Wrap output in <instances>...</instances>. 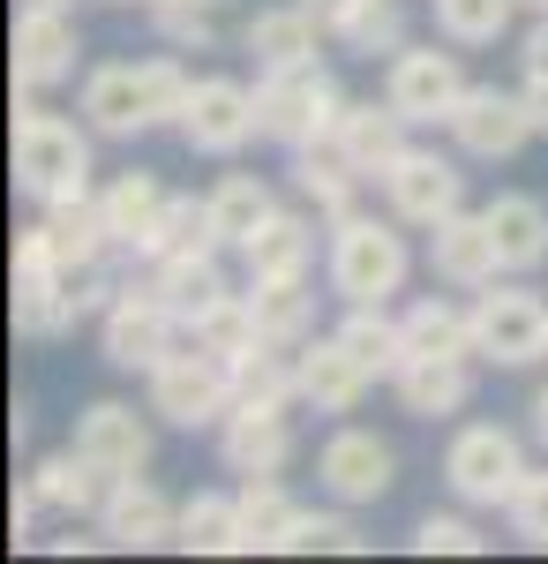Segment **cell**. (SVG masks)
I'll list each match as a JSON object with an SVG mask.
<instances>
[{"label":"cell","mask_w":548,"mask_h":564,"mask_svg":"<svg viewBox=\"0 0 548 564\" xmlns=\"http://www.w3.org/2000/svg\"><path fill=\"white\" fill-rule=\"evenodd\" d=\"M15 188L31 204H53V196H84L90 188V143L76 121L45 113L39 98L23 90L15 106Z\"/></svg>","instance_id":"cell-1"},{"label":"cell","mask_w":548,"mask_h":564,"mask_svg":"<svg viewBox=\"0 0 548 564\" xmlns=\"http://www.w3.org/2000/svg\"><path fill=\"white\" fill-rule=\"evenodd\" d=\"M255 113H263V135L271 143H316V135L338 129V113H346V90L331 84V68L324 61H300V68H263V84H255Z\"/></svg>","instance_id":"cell-2"},{"label":"cell","mask_w":548,"mask_h":564,"mask_svg":"<svg viewBox=\"0 0 548 564\" xmlns=\"http://www.w3.org/2000/svg\"><path fill=\"white\" fill-rule=\"evenodd\" d=\"M151 414L173 422V430H204V422H226L233 414V361L211 347H173L158 369H151Z\"/></svg>","instance_id":"cell-3"},{"label":"cell","mask_w":548,"mask_h":564,"mask_svg":"<svg viewBox=\"0 0 548 564\" xmlns=\"http://www.w3.org/2000/svg\"><path fill=\"white\" fill-rule=\"evenodd\" d=\"M406 286V241L369 212H346L331 226V294L338 302H391Z\"/></svg>","instance_id":"cell-4"},{"label":"cell","mask_w":548,"mask_h":564,"mask_svg":"<svg viewBox=\"0 0 548 564\" xmlns=\"http://www.w3.org/2000/svg\"><path fill=\"white\" fill-rule=\"evenodd\" d=\"M443 481L459 489V505H511V489L526 481V452H518V436L496 430V422H465L451 436V452H443Z\"/></svg>","instance_id":"cell-5"},{"label":"cell","mask_w":548,"mask_h":564,"mask_svg":"<svg viewBox=\"0 0 548 564\" xmlns=\"http://www.w3.org/2000/svg\"><path fill=\"white\" fill-rule=\"evenodd\" d=\"M473 339L496 369H526L548 354V302L526 286H481L473 302Z\"/></svg>","instance_id":"cell-6"},{"label":"cell","mask_w":548,"mask_h":564,"mask_svg":"<svg viewBox=\"0 0 548 564\" xmlns=\"http://www.w3.org/2000/svg\"><path fill=\"white\" fill-rule=\"evenodd\" d=\"M383 98H391L414 129L451 121V106L465 98L459 53H436V45H398V53H391V76H383Z\"/></svg>","instance_id":"cell-7"},{"label":"cell","mask_w":548,"mask_h":564,"mask_svg":"<svg viewBox=\"0 0 548 564\" xmlns=\"http://www.w3.org/2000/svg\"><path fill=\"white\" fill-rule=\"evenodd\" d=\"M451 143L465 159H511L526 135H534V113H526V90H496V84H465V98L451 106Z\"/></svg>","instance_id":"cell-8"},{"label":"cell","mask_w":548,"mask_h":564,"mask_svg":"<svg viewBox=\"0 0 548 564\" xmlns=\"http://www.w3.org/2000/svg\"><path fill=\"white\" fill-rule=\"evenodd\" d=\"M173 339H180V316H173L151 286H121V302L106 308V361L151 377V369L173 354Z\"/></svg>","instance_id":"cell-9"},{"label":"cell","mask_w":548,"mask_h":564,"mask_svg":"<svg viewBox=\"0 0 548 564\" xmlns=\"http://www.w3.org/2000/svg\"><path fill=\"white\" fill-rule=\"evenodd\" d=\"M316 481L331 489L338 505H376L398 481V459H391V444L376 430H331L324 452H316Z\"/></svg>","instance_id":"cell-10"},{"label":"cell","mask_w":548,"mask_h":564,"mask_svg":"<svg viewBox=\"0 0 548 564\" xmlns=\"http://www.w3.org/2000/svg\"><path fill=\"white\" fill-rule=\"evenodd\" d=\"M188 151H204V159H233L249 135H263V113H255V90L233 84V76H204L196 98H188Z\"/></svg>","instance_id":"cell-11"},{"label":"cell","mask_w":548,"mask_h":564,"mask_svg":"<svg viewBox=\"0 0 548 564\" xmlns=\"http://www.w3.org/2000/svg\"><path fill=\"white\" fill-rule=\"evenodd\" d=\"M84 31L68 8H23L15 15V90H53L76 76Z\"/></svg>","instance_id":"cell-12"},{"label":"cell","mask_w":548,"mask_h":564,"mask_svg":"<svg viewBox=\"0 0 548 564\" xmlns=\"http://www.w3.org/2000/svg\"><path fill=\"white\" fill-rule=\"evenodd\" d=\"M76 452H84L106 481H128V475L151 467V422H143L135 406H121V399H98V406L76 414Z\"/></svg>","instance_id":"cell-13"},{"label":"cell","mask_w":548,"mask_h":564,"mask_svg":"<svg viewBox=\"0 0 548 564\" xmlns=\"http://www.w3.org/2000/svg\"><path fill=\"white\" fill-rule=\"evenodd\" d=\"M428 263H436V279H451V286H496L504 279V249H496V226L489 212H451L428 226Z\"/></svg>","instance_id":"cell-14"},{"label":"cell","mask_w":548,"mask_h":564,"mask_svg":"<svg viewBox=\"0 0 548 564\" xmlns=\"http://www.w3.org/2000/svg\"><path fill=\"white\" fill-rule=\"evenodd\" d=\"M383 196H391V212L406 218V226H436V218H451L465 204V174L451 159H436V151H406L383 174Z\"/></svg>","instance_id":"cell-15"},{"label":"cell","mask_w":548,"mask_h":564,"mask_svg":"<svg viewBox=\"0 0 548 564\" xmlns=\"http://www.w3.org/2000/svg\"><path fill=\"white\" fill-rule=\"evenodd\" d=\"M173 527H180V512H173V505H166V497H158V489H151L143 475L106 481L98 534H106L113 550H158V542H173Z\"/></svg>","instance_id":"cell-16"},{"label":"cell","mask_w":548,"mask_h":564,"mask_svg":"<svg viewBox=\"0 0 548 564\" xmlns=\"http://www.w3.org/2000/svg\"><path fill=\"white\" fill-rule=\"evenodd\" d=\"M294 361H300V399H308L316 414H353V406L369 399V384H376V377L353 361V347H346L338 332H331V339H300Z\"/></svg>","instance_id":"cell-17"},{"label":"cell","mask_w":548,"mask_h":564,"mask_svg":"<svg viewBox=\"0 0 548 564\" xmlns=\"http://www.w3.org/2000/svg\"><path fill=\"white\" fill-rule=\"evenodd\" d=\"M218 452H226V467L233 475H278L286 459H294V422H286V406H233L226 414V430H218Z\"/></svg>","instance_id":"cell-18"},{"label":"cell","mask_w":548,"mask_h":564,"mask_svg":"<svg viewBox=\"0 0 548 564\" xmlns=\"http://www.w3.org/2000/svg\"><path fill=\"white\" fill-rule=\"evenodd\" d=\"M406 129H414V121H406L391 98H383V106H353V98H346V113H338L331 135L346 143L353 174H361V181H383L398 159H406V151H414V143H406Z\"/></svg>","instance_id":"cell-19"},{"label":"cell","mask_w":548,"mask_h":564,"mask_svg":"<svg viewBox=\"0 0 548 564\" xmlns=\"http://www.w3.org/2000/svg\"><path fill=\"white\" fill-rule=\"evenodd\" d=\"M84 121L98 135H143L151 129V98H143V61H106L84 76Z\"/></svg>","instance_id":"cell-20"},{"label":"cell","mask_w":548,"mask_h":564,"mask_svg":"<svg viewBox=\"0 0 548 564\" xmlns=\"http://www.w3.org/2000/svg\"><path fill=\"white\" fill-rule=\"evenodd\" d=\"M294 188L316 204L324 226H338V218L353 212L361 174H353V159H346V143H338V135H316V143H300V151H294Z\"/></svg>","instance_id":"cell-21"},{"label":"cell","mask_w":548,"mask_h":564,"mask_svg":"<svg viewBox=\"0 0 548 564\" xmlns=\"http://www.w3.org/2000/svg\"><path fill=\"white\" fill-rule=\"evenodd\" d=\"M331 39L308 8H255L249 15V31H241V45L255 53V68H300V61H316V45Z\"/></svg>","instance_id":"cell-22"},{"label":"cell","mask_w":548,"mask_h":564,"mask_svg":"<svg viewBox=\"0 0 548 564\" xmlns=\"http://www.w3.org/2000/svg\"><path fill=\"white\" fill-rule=\"evenodd\" d=\"M241 263H249V279H308V263H316V226L300 212H271L249 241H241Z\"/></svg>","instance_id":"cell-23"},{"label":"cell","mask_w":548,"mask_h":564,"mask_svg":"<svg viewBox=\"0 0 548 564\" xmlns=\"http://www.w3.org/2000/svg\"><path fill=\"white\" fill-rule=\"evenodd\" d=\"M398 406L414 414V422H443V414H459L465 399H473V369L465 361H436V354H414L398 377Z\"/></svg>","instance_id":"cell-24"},{"label":"cell","mask_w":548,"mask_h":564,"mask_svg":"<svg viewBox=\"0 0 548 564\" xmlns=\"http://www.w3.org/2000/svg\"><path fill=\"white\" fill-rule=\"evenodd\" d=\"M151 294L180 316V332L204 316V308L226 294V279H218V249H196V257H166V263H151Z\"/></svg>","instance_id":"cell-25"},{"label":"cell","mask_w":548,"mask_h":564,"mask_svg":"<svg viewBox=\"0 0 548 564\" xmlns=\"http://www.w3.org/2000/svg\"><path fill=\"white\" fill-rule=\"evenodd\" d=\"M338 339L353 347V361L369 369V377H398L414 347H406V316H383V302H353V316L338 324Z\"/></svg>","instance_id":"cell-26"},{"label":"cell","mask_w":548,"mask_h":564,"mask_svg":"<svg viewBox=\"0 0 548 564\" xmlns=\"http://www.w3.org/2000/svg\"><path fill=\"white\" fill-rule=\"evenodd\" d=\"M173 550H188V557H233V550H241V497L196 489V497L180 505Z\"/></svg>","instance_id":"cell-27"},{"label":"cell","mask_w":548,"mask_h":564,"mask_svg":"<svg viewBox=\"0 0 548 564\" xmlns=\"http://www.w3.org/2000/svg\"><path fill=\"white\" fill-rule=\"evenodd\" d=\"M255 294V332H263V347H300L308 332H316V294H308V279H249Z\"/></svg>","instance_id":"cell-28"},{"label":"cell","mask_w":548,"mask_h":564,"mask_svg":"<svg viewBox=\"0 0 548 564\" xmlns=\"http://www.w3.org/2000/svg\"><path fill=\"white\" fill-rule=\"evenodd\" d=\"M45 234H53V249H61V263L76 271V263H98L106 257V241H113V226H106V204L98 196H53L45 204Z\"/></svg>","instance_id":"cell-29"},{"label":"cell","mask_w":548,"mask_h":564,"mask_svg":"<svg viewBox=\"0 0 548 564\" xmlns=\"http://www.w3.org/2000/svg\"><path fill=\"white\" fill-rule=\"evenodd\" d=\"M294 399H300L294 347H249V354H233V406H294Z\"/></svg>","instance_id":"cell-30"},{"label":"cell","mask_w":548,"mask_h":564,"mask_svg":"<svg viewBox=\"0 0 548 564\" xmlns=\"http://www.w3.org/2000/svg\"><path fill=\"white\" fill-rule=\"evenodd\" d=\"M489 226H496L504 271H534V263H548V204L541 196H496V204H489Z\"/></svg>","instance_id":"cell-31"},{"label":"cell","mask_w":548,"mask_h":564,"mask_svg":"<svg viewBox=\"0 0 548 564\" xmlns=\"http://www.w3.org/2000/svg\"><path fill=\"white\" fill-rule=\"evenodd\" d=\"M406 347L414 354H436V361H473L481 339H473V308H451V302H414L406 308Z\"/></svg>","instance_id":"cell-32"},{"label":"cell","mask_w":548,"mask_h":564,"mask_svg":"<svg viewBox=\"0 0 548 564\" xmlns=\"http://www.w3.org/2000/svg\"><path fill=\"white\" fill-rule=\"evenodd\" d=\"M98 481H106V475L90 467L76 444L31 467V489H39V505H45V512H68V520H76V512H98V505H106V497H98Z\"/></svg>","instance_id":"cell-33"},{"label":"cell","mask_w":548,"mask_h":564,"mask_svg":"<svg viewBox=\"0 0 548 564\" xmlns=\"http://www.w3.org/2000/svg\"><path fill=\"white\" fill-rule=\"evenodd\" d=\"M294 527H300V505L278 489V475H255L241 489V550H286Z\"/></svg>","instance_id":"cell-34"},{"label":"cell","mask_w":548,"mask_h":564,"mask_svg":"<svg viewBox=\"0 0 548 564\" xmlns=\"http://www.w3.org/2000/svg\"><path fill=\"white\" fill-rule=\"evenodd\" d=\"M271 212H278V204H271V188H263L255 174H226L211 188V234H218V249H241Z\"/></svg>","instance_id":"cell-35"},{"label":"cell","mask_w":548,"mask_h":564,"mask_svg":"<svg viewBox=\"0 0 548 564\" xmlns=\"http://www.w3.org/2000/svg\"><path fill=\"white\" fill-rule=\"evenodd\" d=\"M196 249H218V234H211V196H204V204H196V196H166V212H158L151 241H143L135 257L166 263V257H196Z\"/></svg>","instance_id":"cell-36"},{"label":"cell","mask_w":548,"mask_h":564,"mask_svg":"<svg viewBox=\"0 0 548 564\" xmlns=\"http://www.w3.org/2000/svg\"><path fill=\"white\" fill-rule=\"evenodd\" d=\"M98 204H106V226H113V241L143 249V241H151V226H158V212H166V188H158L151 174H121L113 188H106V196H98Z\"/></svg>","instance_id":"cell-37"},{"label":"cell","mask_w":548,"mask_h":564,"mask_svg":"<svg viewBox=\"0 0 548 564\" xmlns=\"http://www.w3.org/2000/svg\"><path fill=\"white\" fill-rule=\"evenodd\" d=\"M188 339H196V347H211V354H226V361H233V354H249V347H263V332H255V294H233V286H226V294L188 324Z\"/></svg>","instance_id":"cell-38"},{"label":"cell","mask_w":548,"mask_h":564,"mask_svg":"<svg viewBox=\"0 0 548 564\" xmlns=\"http://www.w3.org/2000/svg\"><path fill=\"white\" fill-rule=\"evenodd\" d=\"M84 316L68 302V286L61 279H15V332L23 339H68Z\"/></svg>","instance_id":"cell-39"},{"label":"cell","mask_w":548,"mask_h":564,"mask_svg":"<svg viewBox=\"0 0 548 564\" xmlns=\"http://www.w3.org/2000/svg\"><path fill=\"white\" fill-rule=\"evenodd\" d=\"M338 45H346V53H361V61L398 53V45H406V8H398V0H361V8L346 15Z\"/></svg>","instance_id":"cell-40"},{"label":"cell","mask_w":548,"mask_h":564,"mask_svg":"<svg viewBox=\"0 0 548 564\" xmlns=\"http://www.w3.org/2000/svg\"><path fill=\"white\" fill-rule=\"evenodd\" d=\"M518 0H436V31L451 45H496L511 31Z\"/></svg>","instance_id":"cell-41"},{"label":"cell","mask_w":548,"mask_h":564,"mask_svg":"<svg viewBox=\"0 0 548 564\" xmlns=\"http://www.w3.org/2000/svg\"><path fill=\"white\" fill-rule=\"evenodd\" d=\"M151 23L180 53H211L218 45V0H151Z\"/></svg>","instance_id":"cell-42"},{"label":"cell","mask_w":548,"mask_h":564,"mask_svg":"<svg viewBox=\"0 0 548 564\" xmlns=\"http://www.w3.org/2000/svg\"><path fill=\"white\" fill-rule=\"evenodd\" d=\"M143 98H151V129H180L196 84L180 76V61H143Z\"/></svg>","instance_id":"cell-43"},{"label":"cell","mask_w":548,"mask_h":564,"mask_svg":"<svg viewBox=\"0 0 548 564\" xmlns=\"http://www.w3.org/2000/svg\"><path fill=\"white\" fill-rule=\"evenodd\" d=\"M286 550H294V557H308V550H331V557H361L369 542H361V527L338 520V512H300V527L286 534Z\"/></svg>","instance_id":"cell-44"},{"label":"cell","mask_w":548,"mask_h":564,"mask_svg":"<svg viewBox=\"0 0 548 564\" xmlns=\"http://www.w3.org/2000/svg\"><path fill=\"white\" fill-rule=\"evenodd\" d=\"M504 512H511V534H526L534 550H548V475H534V467H526V481L511 489Z\"/></svg>","instance_id":"cell-45"},{"label":"cell","mask_w":548,"mask_h":564,"mask_svg":"<svg viewBox=\"0 0 548 564\" xmlns=\"http://www.w3.org/2000/svg\"><path fill=\"white\" fill-rule=\"evenodd\" d=\"M414 550H421V557H473L481 534H473L465 520H451V512H428V520L414 527Z\"/></svg>","instance_id":"cell-46"},{"label":"cell","mask_w":548,"mask_h":564,"mask_svg":"<svg viewBox=\"0 0 548 564\" xmlns=\"http://www.w3.org/2000/svg\"><path fill=\"white\" fill-rule=\"evenodd\" d=\"M61 286H68V302H76V316H106V308L121 302V286L98 271V263H76V271H61Z\"/></svg>","instance_id":"cell-47"},{"label":"cell","mask_w":548,"mask_h":564,"mask_svg":"<svg viewBox=\"0 0 548 564\" xmlns=\"http://www.w3.org/2000/svg\"><path fill=\"white\" fill-rule=\"evenodd\" d=\"M300 8H308V15H316V23H324V31H346V15H353V8H361V0H300Z\"/></svg>","instance_id":"cell-48"},{"label":"cell","mask_w":548,"mask_h":564,"mask_svg":"<svg viewBox=\"0 0 548 564\" xmlns=\"http://www.w3.org/2000/svg\"><path fill=\"white\" fill-rule=\"evenodd\" d=\"M518 61H526V76H548V15L526 31V53H518Z\"/></svg>","instance_id":"cell-49"},{"label":"cell","mask_w":548,"mask_h":564,"mask_svg":"<svg viewBox=\"0 0 548 564\" xmlns=\"http://www.w3.org/2000/svg\"><path fill=\"white\" fill-rule=\"evenodd\" d=\"M526 113H534V135H548V76H526Z\"/></svg>","instance_id":"cell-50"},{"label":"cell","mask_w":548,"mask_h":564,"mask_svg":"<svg viewBox=\"0 0 548 564\" xmlns=\"http://www.w3.org/2000/svg\"><path fill=\"white\" fill-rule=\"evenodd\" d=\"M534 436L548 444V391H534Z\"/></svg>","instance_id":"cell-51"},{"label":"cell","mask_w":548,"mask_h":564,"mask_svg":"<svg viewBox=\"0 0 548 564\" xmlns=\"http://www.w3.org/2000/svg\"><path fill=\"white\" fill-rule=\"evenodd\" d=\"M23 8H68V0H23Z\"/></svg>","instance_id":"cell-52"},{"label":"cell","mask_w":548,"mask_h":564,"mask_svg":"<svg viewBox=\"0 0 548 564\" xmlns=\"http://www.w3.org/2000/svg\"><path fill=\"white\" fill-rule=\"evenodd\" d=\"M526 8H541V15H548V0H526Z\"/></svg>","instance_id":"cell-53"},{"label":"cell","mask_w":548,"mask_h":564,"mask_svg":"<svg viewBox=\"0 0 548 564\" xmlns=\"http://www.w3.org/2000/svg\"><path fill=\"white\" fill-rule=\"evenodd\" d=\"M143 8H151V0H143Z\"/></svg>","instance_id":"cell-54"}]
</instances>
